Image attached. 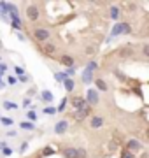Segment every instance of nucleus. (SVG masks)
I'll use <instances>...</instances> for the list:
<instances>
[{
	"instance_id": "obj_1",
	"label": "nucleus",
	"mask_w": 149,
	"mask_h": 158,
	"mask_svg": "<svg viewBox=\"0 0 149 158\" xmlns=\"http://www.w3.org/2000/svg\"><path fill=\"white\" fill-rule=\"evenodd\" d=\"M49 32H47V30H44V28H37L35 30V39L37 40H40V42H46L47 39H49Z\"/></svg>"
},
{
	"instance_id": "obj_2",
	"label": "nucleus",
	"mask_w": 149,
	"mask_h": 158,
	"mask_svg": "<svg viewBox=\"0 0 149 158\" xmlns=\"http://www.w3.org/2000/svg\"><path fill=\"white\" fill-rule=\"evenodd\" d=\"M130 32V25L128 23H121V25H116V28L112 30V34L118 35V34H128Z\"/></svg>"
},
{
	"instance_id": "obj_3",
	"label": "nucleus",
	"mask_w": 149,
	"mask_h": 158,
	"mask_svg": "<svg viewBox=\"0 0 149 158\" xmlns=\"http://www.w3.org/2000/svg\"><path fill=\"white\" fill-rule=\"evenodd\" d=\"M26 16H28V19L35 21V19L39 18V7L37 6H30L28 9H26Z\"/></svg>"
},
{
	"instance_id": "obj_4",
	"label": "nucleus",
	"mask_w": 149,
	"mask_h": 158,
	"mask_svg": "<svg viewBox=\"0 0 149 158\" xmlns=\"http://www.w3.org/2000/svg\"><path fill=\"white\" fill-rule=\"evenodd\" d=\"M63 156L65 158H79V151L75 148H65L63 149Z\"/></svg>"
},
{
	"instance_id": "obj_5",
	"label": "nucleus",
	"mask_w": 149,
	"mask_h": 158,
	"mask_svg": "<svg viewBox=\"0 0 149 158\" xmlns=\"http://www.w3.org/2000/svg\"><path fill=\"white\" fill-rule=\"evenodd\" d=\"M103 125V118H100V116H93L91 119H90V127L91 128H100Z\"/></svg>"
},
{
	"instance_id": "obj_6",
	"label": "nucleus",
	"mask_w": 149,
	"mask_h": 158,
	"mask_svg": "<svg viewBox=\"0 0 149 158\" xmlns=\"http://www.w3.org/2000/svg\"><path fill=\"white\" fill-rule=\"evenodd\" d=\"M88 102L90 104H97L98 102V93H97V90H88Z\"/></svg>"
},
{
	"instance_id": "obj_7",
	"label": "nucleus",
	"mask_w": 149,
	"mask_h": 158,
	"mask_svg": "<svg viewBox=\"0 0 149 158\" xmlns=\"http://www.w3.org/2000/svg\"><path fill=\"white\" fill-rule=\"evenodd\" d=\"M67 127H69L67 121H58L56 127H54V132H56V134H63V132L67 130Z\"/></svg>"
},
{
	"instance_id": "obj_8",
	"label": "nucleus",
	"mask_w": 149,
	"mask_h": 158,
	"mask_svg": "<svg viewBox=\"0 0 149 158\" xmlns=\"http://www.w3.org/2000/svg\"><path fill=\"white\" fill-rule=\"evenodd\" d=\"M72 104H74L75 109H86V107H88L86 102L83 100V98H74V100H72Z\"/></svg>"
},
{
	"instance_id": "obj_9",
	"label": "nucleus",
	"mask_w": 149,
	"mask_h": 158,
	"mask_svg": "<svg viewBox=\"0 0 149 158\" xmlns=\"http://www.w3.org/2000/svg\"><path fill=\"white\" fill-rule=\"evenodd\" d=\"M95 85H97V88H98V90L107 91V83H105L103 79H97V81H95Z\"/></svg>"
},
{
	"instance_id": "obj_10",
	"label": "nucleus",
	"mask_w": 149,
	"mask_h": 158,
	"mask_svg": "<svg viewBox=\"0 0 149 158\" xmlns=\"http://www.w3.org/2000/svg\"><path fill=\"white\" fill-rule=\"evenodd\" d=\"M128 148H130L132 151H139V149H140V142L139 141H128Z\"/></svg>"
},
{
	"instance_id": "obj_11",
	"label": "nucleus",
	"mask_w": 149,
	"mask_h": 158,
	"mask_svg": "<svg viewBox=\"0 0 149 158\" xmlns=\"http://www.w3.org/2000/svg\"><path fill=\"white\" fill-rule=\"evenodd\" d=\"M63 85H65V90H67V91L74 90V81H72V79H65V83H63Z\"/></svg>"
},
{
	"instance_id": "obj_12",
	"label": "nucleus",
	"mask_w": 149,
	"mask_h": 158,
	"mask_svg": "<svg viewBox=\"0 0 149 158\" xmlns=\"http://www.w3.org/2000/svg\"><path fill=\"white\" fill-rule=\"evenodd\" d=\"M111 18L112 19H118L119 18V9L118 7H111Z\"/></svg>"
},
{
	"instance_id": "obj_13",
	"label": "nucleus",
	"mask_w": 149,
	"mask_h": 158,
	"mask_svg": "<svg viewBox=\"0 0 149 158\" xmlns=\"http://www.w3.org/2000/svg\"><path fill=\"white\" fill-rule=\"evenodd\" d=\"M42 98H44L46 102H51L53 100V93L51 91H42Z\"/></svg>"
},
{
	"instance_id": "obj_14",
	"label": "nucleus",
	"mask_w": 149,
	"mask_h": 158,
	"mask_svg": "<svg viewBox=\"0 0 149 158\" xmlns=\"http://www.w3.org/2000/svg\"><path fill=\"white\" fill-rule=\"evenodd\" d=\"M119 158H135V155H133L132 151H121Z\"/></svg>"
},
{
	"instance_id": "obj_15",
	"label": "nucleus",
	"mask_w": 149,
	"mask_h": 158,
	"mask_svg": "<svg viewBox=\"0 0 149 158\" xmlns=\"http://www.w3.org/2000/svg\"><path fill=\"white\" fill-rule=\"evenodd\" d=\"M62 63H65V65H72V63H74V60H72L70 56H63L62 58Z\"/></svg>"
},
{
	"instance_id": "obj_16",
	"label": "nucleus",
	"mask_w": 149,
	"mask_h": 158,
	"mask_svg": "<svg viewBox=\"0 0 149 158\" xmlns=\"http://www.w3.org/2000/svg\"><path fill=\"white\" fill-rule=\"evenodd\" d=\"M21 128H26V130H34V125L30 123V121H25V123H21Z\"/></svg>"
},
{
	"instance_id": "obj_17",
	"label": "nucleus",
	"mask_w": 149,
	"mask_h": 158,
	"mask_svg": "<svg viewBox=\"0 0 149 158\" xmlns=\"http://www.w3.org/2000/svg\"><path fill=\"white\" fill-rule=\"evenodd\" d=\"M95 69H97V63H95V62H90V63H88V69H86V70H90V72H93Z\"/></svg>"
},
{
	"instance_id": "obj_18",
	"label": "nucleus",
	"mask_w": 149,
	"mask_h": 158,
	"mask_svg": "<svg viewBox=\"0 0 149 158\" xmlns=\"http://www.w3.org/2000/svg\"><path fill=\"white\" fill-rule=\"evenodd\" d=\"M65 106H67V100H62V104H60V107L56 109V113H62L63 109H65Z\"/></svg>"
},
{
	"instance_id": "obj_19",
	"label": "nucleus",
	"mask_w": 149,
	"mask_h": 158,
	"mask_svg": "<svg viewBox=\"0 0 149 158\" xmlns=\"http://www.w3.org/2000/svg\"><path fill=\"white\" fill-rule=\"evenodd\" d=\"M53 153H54L53 148H46V149H44V156H49V155H53Z\"/></svg>"
},
{
	"instance_id": "obj_20",
	"label": "nucleus",
	"mask_w": 149,
	"mask_h": 158,
	"mask_svg": "<svg viewBox=\"0 0 149 158\" xmlns=\"http://www.w3.org/2000/svg\"><path fill=\"white\" fill-rule=\"evenodd\" d=\"M44 113H46V114H54V113H56V109H54V107H46V109H44Z\"/></svg>"
},
{
	"instance_id": "obj_21",
	"label": "nucleus",
	"mask_w": 149,
	"mask_h": 158,
	"mask_svg": "<svg viewBox=\"0 0 149 158\" xmlns=\"http://www.w3.org/2000/svg\"><path fill=\"white\" fill-rule=\"evenodd\" d=\"M2 123L9 127V125H12V119H11V118H2Z\"/></svg>"
},
{
	"instance_id": "obj_22",
	"label": "nucleus",
	"mask_w": 149,
	"mask_h": 158,
	"mask_svg": "<svg viewBox=\"0 0 149 158\" xmlns=\"http://www.w3.org/2000/svg\"><path fill=\"white\" fill-rule=\"evenodd\" d=\"M4 107H6V109H14L16 106H14V104H11V102H6V104H4Z\"/></svg>"
},
{
	"instance_id": "obj_23",
	"label": "nucleus",
	"mask_w": 149,
	"mask_h": 158,
	"mask_svg": "<svg viewBox=\"0 0 149 158\" xmlns=\"http://www.w3.org/2000/svg\"><path fill=\"white\" fill-rule=\"evenodd\" d=\"M84 81H86V83H90V81H91V77H90V70H86V72H84Z\"/></svg>"
},
{
	"instance_id": "obj_24",
	"label": "nucleus",
	"mask_w": 149,
	"mask_h": 158,
	"mask_svg": "<svg viewBox=\"0 0 149 158\" xmlns=\"http://www.w3.org/2000/svg\"><path fill=\"white\" fill-rule=\"evenodd\" d=\"M4 155L11 156V155H12V149H11V148H6V149H4Z\"/></svg>"
},
{
	"instance_id": "obj_25",
	"label": "nucleus",
	"mask_w": 149,
	"mask_h": 158,
	"mask_svg": "<svg viewBox=\"0 0 149 158\" xmlns=\"http://www.w3.org/2000/svg\"><path fill=\"white\" fill-rule=\"evenodd\" d=\"M77 151H79V158H84V156H86V151H84V149H77Z\"/></svg>"
},
{
	"instance_id": "obj_26",
	"label": "nucleus",
	"mask_w": 149,
	"mask_h": 158,
	"mask_svg": "<svg viewBox=\"0 0 149 158\" xmlns=\"http://www.w3.org/2000/svg\"><path fill=\"white\" fill-rule=\"evenodd\" d=\"M142 53H144V55H146V56H147V55H149V46H144Z\"/></svg>"
},
{
	"instance_id": "obj_27",
	"label": "nucleus",
	"mask_w": 149,
	"mask_h": 158,
	"mask_svg": "<svg viewBox=\"0 0 149 158\" xmlns=\"http://www.w3.org/2000/svg\"><path fill=\"white\" fill-rule=\"evenodd\" d=\"M54 51V46H47L46 48V53H53Z\"/></svg>"
},
{
	"instance_id": "obj_28",
	"label": "nucleus",
	"mask_w": 149,
	"mask_h": 158,
	"mask_svg": "<svg viewBox=\"0 0 149 158\" xmlns=\"http://www.w3.org/2000/svg\"><path fill=\"white\" fill-rule=\"evenodd\" d=\"M9 85H16V79H14V77H9Z\"/></svg>"
},
{
	"instance_id": "obj_29",
	"label": "nucleus",
	"mask_w": 149,
	"mask_h": 158,
	"mask_svg": "<svg viewBox=\"0 0 149 158\" xmlns=\"http://www.w3.org/2000/svg\"><path fill=\"white\" fill-rule=\"evenodd\" d=\"M28 116H30V119H35L37 116H35V113H28Z\"/></svg>"
}]
</instances>
